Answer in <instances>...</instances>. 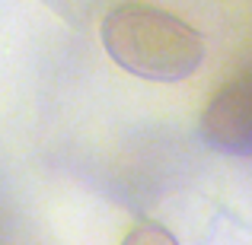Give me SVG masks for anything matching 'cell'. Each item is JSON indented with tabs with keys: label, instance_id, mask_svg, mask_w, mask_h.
<instances>
[{
	"label": "cell",
	"instance_id": "6da1fadb",
	"mask_svg": "<svg viewBox=\"0 0 252 245\" xmlns=\"http://www.w3.org/2000/svg\"><path fill=\"white\" fill-rule=\"evenodd\" d=\"M102 48L125 74L150 83H179L204 61V38L182 16L154 3H118L102 19Z\"/></svg>",
	"mask_w": 252,
	"mask_h": 245
},
{
	"label": "cell",
	"instance_id": "7a4b0ae2",
	"mask_svg": "<svg viewBox=\"0 0 252 245\" xmlns=\"http://www.w3.org/2000/svg\"><path fill=\"white\" fill-rule=\"evenodd\" d=\"M201 140L223 156H252V67L227 80L201 111Z\"/></svg>",
	"mask_w": 252,
	"mask_h": 245
},
{
	"label": "cell",
	"instance_id": "3957f363",
	"mask_svg": "<svg viewBox=\"0 0 252 245\" xmlns=\"http://www.w3.org/2000/svg\"><path fill=\"white\" fill-rule=\"evenodd\" d=\"M141 239H166V242H176L169 233H163V229H144V233H128V239H125V242H141Z\"/></svg>",
	"mask_w": 252,
	"mask_h": 245
}]
</instances>
